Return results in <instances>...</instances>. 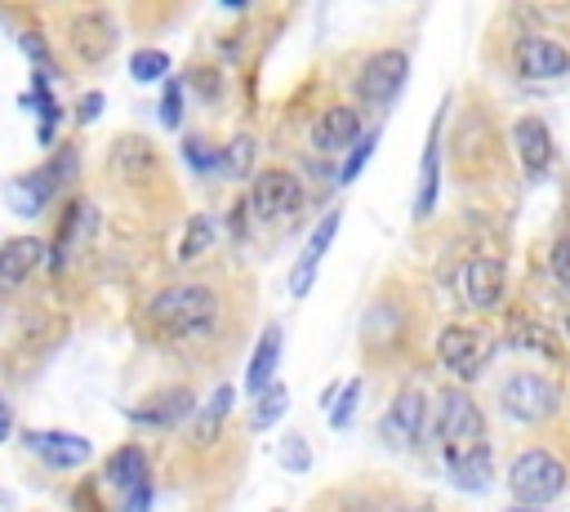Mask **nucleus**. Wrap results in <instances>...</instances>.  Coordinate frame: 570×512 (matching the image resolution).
I'll return each mask as SVG.
<instances>
[{
    "label": "nucleus",
    "instance_id": "nucleus-12",
    "mask_svg": "<svg viewBox=\"0 0 570 512\" xmlns=\"http://www.w3.org/2000/svg\"><path fill=\"white\" fill-rule=\"evenodd\" d=\"M191 414H196L191 387H165V392H151L142 405H129V419L142 427H183Z\"/></svg>",
    "mask_w": 570,
    "mask_h": 512
},
{
    "label": "nucleus",
    "instance_id": "nucleus-20",
    "mask_svg": "<svg viewBox=\"0 0 570 512\" xmlns=\"http://www.w3.org/2000/svg\"><path fill=\"white\" fill-rule=\"evenodd\" d=\"M45 258V240L40 236H13L0 245V294H13L31 272L36 263Z\"/></svg>",
    "mask_w": 570,
    "mask_h": 512
},
{
    "label": "nucleus",
    "instance_id": "nucleus-27",
    "mask_svg": "<svg viewBox=\"0 0 570 512\" xmlns=\"http://www.w3.org/2000/svg\"><path fill=\"white\" fill-rule=\"evenodd\" d=\"M129 76H134L138 85H156V80L165 85V80H169V53H165V49H151V45H147V49H134V53H129Z\"/></svg>",
    "mask_w": 570,
    "mask_h": 512
},
{
    "label": "nucleus",
    "instance_id": "nucleus-13",
    "mask_svg": "<svg viewBox=\"0 0 570 512\" xmlns=\"http://www.w3.org/2000/svg\"><path fill=\"white\" fill-rule=\"evenodd\" d=\"M361 134H365V129H361V111L334 102V107H325V111L316 116V125H312V147L325 151V156H343Z\"/></svg>",
    "mask_w": 570,
    "mask_h": 512
},
{
    "label": "nucleus",
    "instance_id": "nucleus-23",
    "mask_svg": "<svg viewBox=\"0 0 570 512\" xmlns=\"http://www.w3.org/2000/svg\"><path fill=\"white\" fill-rule=\"evenodd\" d=\"M4 200H9V209H13V214H22V218H40V214H45V205L53 200V191H49L45 174L36 169V174H18V178L4 187Z\"/></svg>",
    "mask_w": 570,
    "mask_h": 512
},
{
    "label": "nucleus",
    "instance_id": "nucleus-26",
    "mask_svg": "<svg viewBox=\"0 0 570 512\" xmlns=\"http://www.w3.org/2000/svg\"><path fill=\"white\" fill-rule=\"evenodd\" d=\"M285 410H289V392H285V383H272L267 392L254 396L249 427H254V432H267V427H276V423L285 419Z\"/></svg>",
    "mask_w": 570,
    "mask_h": 512
},
{
    "label": "nucleus",
    "instance_id": "nucleus-45",
    "mask_svg": "<svg viewBox=\"0 0 570 512\" xmlns=\"http://www.w3.org/2000/svg\"><path fill=\"white\" fill-rule=\"evenodd\" d=\"M276 512H281V508H276Z\"/></svg>",
    "mask_w": 570,
    "mask_h": 512
},
{
    "label": "nucleus",
    "instance_id": "nucleus-40",
    "mask_svg": "<svg viewBox=\"0 0 570 512\" xmlns=\"http://www.w3.org/2000/svg\"><path fill=\"white\" fill-rule=\"evenodd\" d=\"M102 102H107V98H102L98 89H94V93H85V98L76 102V120H80V125H94V120L102 116Z\"/></svg>",
    "mask_w": 570,
    "mask_h": 512
},
{
    "label": "nucleus",
    "instance_id": "nucleus-34",
    "mask_svg": "<svg viewBox=\"0 0 570 512\" xmlns=\"http://www.w3.org/2000/svg\"><path fill=\"white\" fill-rule=\"evenodd\" d=\"M276 459H281V467H285V472H294V476H298V472H307V467H312V445H307L298 432H289V436L281 441V454H276Z\"/></svg>",
    "mask_w": 570,
    "mask_h": 512
},
{
    "label": "nucleus",
    "instance_id": "nucleus-15",
    "mask_svg": "<svg viewBox=\"0 0 570 512\" xmlns=\"http://www.w3.org/2000/svg\"><path fill=\"white\" fill-rule=\"evenodd\" d=\"M512 147H517V160L530 178H543L552 169V134L539 116H521L512 125Z\"/></svg>",
    "mask_w": 570,
    "mask_h": 512
},
{
    "label": "nucleus",
    "instance_id": "nucleus-6",
    "mask_svg": "<svg viewBox=\"0 0 570 512\" xmlns=\"http://www.w3.org/2000/svg\"><path fill=\"white\" fill-rule=\"evenodd\" d=\"M494 356V338L476 325H445L436 334V361L459 378V383H476L485 374Z\"/></svg>",
    "mask_w": 570,
    "mask_h": 512
},
{
    "label": "nucleus",
    "instance_id": "nucleus-22",
    "mask_svg": "<svg viewBox=\"0 0 570 512\" xmlns=\"http://www.w3.org/2000/svg\"><path fill=\"white\" fill-rule=\"evenodd\" d=\"M232 405H236V387H232V383H218V387L209 392V401L196 405V414H191V427H187L191 445H209V441H218V432H223Z\"/></svg>",
    "mask_w": 570,
    "mask_h": 512
},
{
    "label": "nucleus",
    "instance_id": "nucleus-42",
    "mask_svg": "<svg viewBox=\"0 0 570 512\" xmlns=\"http://www.w3.org/2000/svg\"><path fill=\"white\" fill-rule=\"evenodd\" d=\"M503 512H548V508H521V503H512V508H503Z\"/></svg>",
    "mask_w": 570,
    "mask_h": 512
},
{
    "label": "nucleus",
    "instance_id": "nucleus-17",
    "mask_svg": "<svg viewBox=\"0 0 570 512\" xmlns=\"http://www.w3.org/2000/svg\"><path fill=\"white\" fill-rule=\"evenodd\" d=\"M107 165H111V174H116V178H129V183H147V178H156V169H160V156H156V147H151L147 138L129 134V138H116V142H111V156H107Z\"/></svg>",
    "mask_w": 570,
    "mask_h": 512
},
{
    "label": "nucleus",
    "instance_id": "nucleus-21",
    "mask_svg": "<svg viewBox=\"0 0 570 512\" xmlns=\"http://www.w3.org/2000/svg\"><path fill=\"white\" fill-rule=\"evenodd\" d=\"M281 343H285L281 325H267V329L258 334V343H254V356H249V365H245V387H249V396H258V392H267V387L276 383Z\"/></svg>",
    "mask_w": 570,
    "mask_h": 512
},
{
    "label": "nucleus",
    "instance_id": "nucleus-28",
    "mask_svg": "<svg viewBox=\"0 0 570 512\" xmlns=\"http://www.w3.org/2000/svg\"><path fill=\"white\" fill-rule=\"evenodd\" d=\"M254 169V138L249 134H236L223 151H218V174L223 178H249Z\"/></svg>",
    "mask_w": 570,
    "mask_h": 512
},
{
    "label": "nucleus",
    "instance_id": "nucleus-32",
    "mask_svg": "<svg viewBox=\"0 0 570 512\" xmlns=\"http://www.w3.org/2000/svg\"><path fill=\"white\" fill-rule=\"evenodd\" d=\"M76 169H80L76 151H71V147H58V156H53V160H49L40 174H45L49 191H62V187H71V183H76Z\"/></svg>",
    "mask_w": 570,
    "mask_h": 512
},
{
    "label": "nucleus",
    "instance_id": "nucleus-19",
    "mask_svg": "<svg viewBox=\"0 0 570 512\" xmlns=\"http://www.w3.org/2000/svg\"><path fill=\"white\" fill-rule=\"evenodd\" d=\"M89 236H94V205L71 200L67 214H62V223H58V236H53V245H49V267L62 272L67 258L76 254V245H85Z\"/></svg>",
    "mask_w": 570,
    "mask_h": 512
},
{
    "label": "nucleus",
    "instance_id": "nucleus-44",
    "mask_svg": "<svg viewBox=\"0 0 570 512\" xmlns=\"http://www.w3.org/2000/svg\"><path fill=\"white\" fill-rule=\"evenodd\" d=\"M4 508H9V503H4V494H0V512H4Z\"/></svg>",
    "mask_w": 570,
    "mask_h": 512
},
{
    "label": "nucleus",
    "instance_id": "nucleus-18",
    "mask_svg": "<svg viewBox=\"0 0 570 512\" xmlns=\"http://www.w3.org/2000/svg\"><path fill=\"white\" fill-rule=\"evenodd\" d=\"M436 196H441V120H432V134L423 142V160H419V191H414V218L428 223L436 214Z\"/></svg>",
    "mask_w": 570,
    "mask_h": 512
},
{
    "label": "nucleus",
    "instance_id": "nucleus-33",
    "mask_svg": "<svg viewBox=\"0 0 570 512\" xmlns=\"http://www.w3.org/2000/svg\"><path fill=\"white\" fill-rule=\"evenodd\" d=\"M156 116H160V129H178L183 125V85L174 76L165 80V93L156 102Z\"/></svg>",
    "mask_w": 570,
    "mask_h": 512
},
{
    "label": "nucleus",
    "instance_id": "nucleus-35",
    "mask_svg": "<svg viewBox=\"0 0 570 512\" xmlns=\"http://www.w3.org/2000/svg\"><path fill=\"white\" fill-rule=\"evenodd\" d=\"M183 160L200 174V178H209V174H218V151L205 142V138H187L183 142Z\"/></svg>",
    "mask_w": 570,
    "mask_h": 512
},
{
    "label": "nucleus",
    "instance_id": "nucleus-3",
    "mask_svg": "<svg viewBox=\"0 0 570 512\" xmlns=\"http://www.w3.org/2000/svg\"><path fill=\"white\" fill-rule=\"evenodd\" d=\"M566 481H570L566 463L543 445H530L508 463V490L521 508H548L566 490Z\"/></svg>",
    "mask_w": 570,
    "mask_h": 512
},
{
    "label": "nucleus",
    "instance_id": "nucleus-41",
    "mask_svg": "<svg viewBox=\"0 0 570 512\" xmlns=\"http://www.w3.org/2000/svg\"><path fill=\"white\" fill-rule=\"evenodd\" d=\"M13 436V410H9V401L0 396V445Z\"/></svg>",
    "mask_w": 570,
    "mask_h": 512
},
{
    "label": "nucleus",
    "instance_id": "nucleus-36",
    "mask_svg": "<svg viewBox=\"0 0 570 512\" xmlns=\"http://www.w3.org/2000/svg\"><path fill=\"white\" fill-rule=\"evenodd\" d=\"M356 405H361V378H347L343 392H338V401L330 405V427H347L352 414H356Z\"/></svg>",
    "mask_w": 570,
    "mask_h": 512
},
{
    "label": "nucleus",
    "instance_id": "nucleus-9",
    "mask_svg": "<svg viewBox=\"0 0 570 512\" xmlns=\"http://www.w3.org/2000/svg\"><path fill=\"white\" fill-rule=\"evenodd\" d=\"M512 62H517V76L525 80H561L570 71V49L548 36H521L512 45Z\"/></svg>",
    "mask_w": 570,
    "mask_h": 512
},
{
    "label": "nucleus",
    "instance_id": "nucleus-1",
    "mask_svg": "<svg viewBox=\"0 0 570 512\" xmlns=\"http://www.w3.org/2000/svg\"><path fill=\"white\" fill-rule=\"evenodd\" d=\"M218 316V298L209 285H169L160 289L147 307H142V325L151 338H191L200 329H209Z\"/></svg>",
    "mask_w": 570,
    "mask_h": 512
},
{
    "label": "nucleus",
    "instance_id": "nucleus-4",
    "mask_svg": "<svg viewBox=\"0 0 570 512\" xmlns=\"http://www.w3.org/2000/svg\"><path fill=\"white\" fill-rule=\"evenodd\" d=\"M557 383L539 370H512L503 383H499V410L512 419V423H525V427H539L557 414Z\"/></svg>",
    "mask_w": 570,
    "mask_h": 512
},
{
    "label": "nucleus",
    "instance_id": "nucleus-37",
    "mask_svg": "<svg viewBox=\"0 0 570 512\" xmlns=\"http://www.w3.org/2000/svg\"><path fill=\"white\" fill-rule=\"evenodd\" d=\"M548 267H552V280L570 294V232H561V236L552 240V249H548Z\"/></svg>",
    "mask_w": 570,
    "mask_h": 512
},
{
    "label": "nucleus",
    "instance_id": "nucleus-39",
    "mask_svg": "<svg viewBox=\"0 0 570 512\" xmlns=\"http://www.w3.org/2000/svg\"><path fill=\"white\" fill-rule=\"evenodd\" d=\"M18 45H22V53H27L36 67H49V45L40 40V31H22V36H18Z\"/></svg>",
    "mask_w": 570,
    "mask_h": 512
},
{
    "label": "nucleus",
    "instance_id": "nucleus-43",
    "mask_svg": "<svg viewBox=\"0 0 570 512\" xmlns=\"http://www.w3.org/2000/svg\"><path fill=\"white\" fill-rule=\"evenodd\" d=\"M561 329H566V338H570V316H566V321H561Z\"/></svg>",
    "mask_w": 570,
    "mask_h": 512
},
{
    "label": "nucleus",
    "instance_id": "nucleus-30",
    "mask_svg": "<svg viewBox=\"0 0 570 512\" xmlns=\"http://www.w3.org/2000/svg\"><path fill=\"white\" fill-rule=\"evenodd\" d=\"M374 147H379V134H361V138H356V142H352V147L343 151V160H338V183H343V187L361 178V169L370 165Z\"/></svg>",
    "mask_w": 570,
    "mask_h": 512
},
{
    "label": "nucleus",
    "instance_id": "nucleus-11",
    "mask_svg": "<svg viewBox=\"0 0 570 512\" xmlns=\"http://www.w3.org/2000/svg\"><path fill=\"white\" fill-rule=\"evenodd\" d=\"M22 445H27L45 467H53V472H76V467H85L89 454H94L89 441L76 436V432H27Z\"/></svg>",
    "mask_w": 570,
    "mask_h": 512
},
{
    "label": "nucleus",
    "instance_id": "nucleus-10",
    "mask_svg": "<svg viewBox=\"0 0 570 512\" xmlns=\"http://www.w3.org/2000/svg\"><path fill=\"white\" fill-rule=\"evenodd\" d=\"M383 432L396 445H419L428 436V396L423 387H401L383 414Z\"/></svg>",
    "mask_w": 570,
    "mask_h": 512
},
{
    "label": "nucleus",
    "instance_id": "nucleus-29",
    "mask_svg": "<svg viewBox=\"0 0 570 512\" xmlns=\"http://www.w3.org/2000/svg\"><path fill=\"white\" fill-rule=\"evenodd\" d=\"M209 249H214V218H209V214H196V218L187 223L183 240H178V263H191V258H200V254H209Z\"/></svg>",
    "mask_w": 570,
    "mask_h": 512
},
{
    "label": "nucleus",
    "instance_id": "nucleus-7",
    "mask_svg": "<svg viewBox=\"0 0 570 512\" xmlns=\"http://www.w3.org/2000/svg\"><path fill=\"white\" fill-rule=\"evenodd\" d=\"M410 80V53L405 49H374L356 71V93L370 107H387Z\"/></svg>",
    "mask_w": 570,
    "mask_h": 512
},
{
    "label": "nucleus",
    "instance_id": "nucleus-16",
    "mask_svg": "<svg viewBox=\"0 0 570 512\" xmlns=\"http://www.w3.org/2000/svg\"><path fill=\"white\" fill-rule=\"evenodd\" d=\"M71 49H76L80 62H102L116 49V22H111V13H102V9L80 13L71 22Z\"/></svg>",
    "mask_w": 570,
    "mask_h": 512
},
{
    "label": "nucleus",
    "instance_id": "nucleus-8",
    "mask_svg": "<svg viewBox=\"0 0 570 512\" xmlns=\"http://www.w3.org/2000/svg\"><path fill=\"white\" fill-rule=\"evenodd\" d=\"M454 289H459V303L468 312H494L503 303V289H508V272L499 258L490 254H476L468 258L459 272H454Z\"/></svg>",
    "mask_w": 570,
    "mask_h": 512
},
{
    "label": "nucleus",
    "instance_id": "nucleus-2",
    "mask_svg": "<svg viewBox=\"0 0 570 512\" xmlns=\"http://www.w3.org/2000/svg\"><path fill=\"white\" fill-rule=\"evenodd\" d=\"M428 427L436 432V445H441V463L445 467L468 463L476 454H490V445H485V414L472 401V392H463V387H445L441 392L436 419Z\"/></svg>",
    "mask_w": 570,
    "mask_h": 512
},
{
    "label": "nucleus",
    "instance_id": "nucleus-5",
    "mask_svg": "<svg viewBox=\"0 0 570 512\" xmlns=\"http://www.w3.org/2000/svg\"><path fill=\"white\" fill-rule=\"evenodd\" d=\"M303 200H307V191H303L298 174H289L281 165L258 169L249 178V196H245V205L254 209L258 223H285V218H294L303 209Z\"/></svg>",
    "mask_w": 570,
    "mask_h": 512
},
{
    "label": "nucleus",
    "instance_id": "nucleus-14",
    "mask_svg": "<svg viewBox=\"0 0 570 512\" xmlns=\"http://www.w3.org/2000/svg\"><path fill=\"white\" fill-rule=\"evenodd\" d=\"M338 227H343V214H338V209H330V214H325V218L312 227V236H307V245H303V254H298V263H294V272H289V294H294V298H303V294L312 289L316 267H321L325 249L334 245Z\"/></svg>",
    "mask_w": 570,
    "mask_h": 512
},
{
    "label": "nucleus",
    "instance_id": "nucleus-38",
    "mask_svg": "<svg viewBox=\"0 0 570 512\" xmlns=\"http://www.w3.org/2000/svg\"><path fill=\"white\" fill-rule=\"evenodd\" d=\"M120 512H151V481L125 490V494H120Z\"/></svg>",
    "mask_w": 570,
    "mask_h": 512
},
{
    "label": "nucleus",
    "instance_id": "nucleus-24",
    "mask_svg": "<svg viewBox=\"0 0 570 512\" xmlns=\"http://www.w3.org/2000/svg\"><path fill=\"white\" fill-rule=\"evenodd\" d=\"M102 476H107L120 494H125V490H134V485H142V481H151L147 450H142V445H120V450H111V459H107Z\"/></svg>",
    "mask_w": 570,
    "mask_h": 512
},
{
    "label": "nucleus",
    "instance_id": "nucleus-31",
    "mask_svg": "<svg viewBox=\"0 0 570 512\" xmlns=\"http://www.w3.org/2000/svg\"><path fill=\"white\" fill-rule=\"evenodd\" d=\"M445 476L459 485V490H485L490 485V454H476V459H468V463H454V467H445Z\"/></svg>",
    "mask_w": 570,
    "mask_h": 512
},
{
    "label": "nucleus",
    "instance_id": "nucleus-25",
    "mask_svg": "<svg viewBox=\"0 0 570 512\" xmlns=\"http://www.w3.org/2000/svg\"><path fill=\"white\" fill-rule=\"evenodd\" d=\"M512 347H521V352H534V356H561V343H557V334L552 329H543L539 321H512Z\"/></svg>",
    "mask_w": 570,
    "mask_h": 512
}]
</instances>
